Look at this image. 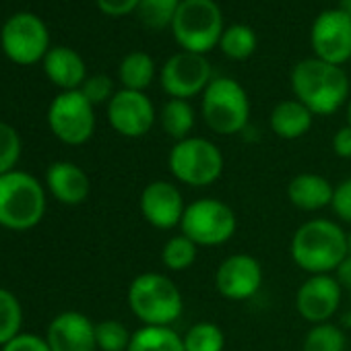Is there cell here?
I'll list each match as a JSON object with an SVG mask.
<instances>
[{"instance_id":"obj_12","label":"cell","mask_w":351,"mask_h":351,"mask_svg":"<svg viewBox=\"0 0 351 351\" xmlns=\"http://www.w3.org/2000/svg\"><path fill=\"white\" fill-rule=\"evenodd\" d=\"M310 44L316 58L343 66L351 60V17L339 9L322 11L312 25Z\"/></svg>"},{"instance_id":"obj_28","label":"cell","mask_w":351,"mask_h":351,"mask_svg":"<svg viewBox=\"0 0 351 351\" xmlns=\"http://www.w3.org/2000/svg\"><path fill=\"white\" fill-rule=\"evenodd\" d=\"M180 3L182 0H141L136 7V15L145 27L161 32L165 27H171Z\"/></svg>"},{"instance_id":"obj_44","label":"cell","mask_w":351,"mask_h":351,"mask_svg":"<svg viewBox=\"0 0 351 351\" xmlns=\"http://www.w3.org/2000/svg\"><path fill=\"white\" fill-rule=\"evenodd\" d=\"M0 351H3V349H0Z\"/></svg>"},{"instance_id":"obj_23","label":"cell","mask_w":351,"mask_h":351,"mask_svg":"<svg viewBox=\"0 0 351 351\" xmlns=\"http://www.w3.org/2000/svg\"><path fill=\"white\" fill-rule=\"evenodd\" d=\"M128 351H184V339L171 326H141L132 332Z\"/></svg>"},{"instance_id":"obj_6","label":"cell","mask_w":351,"mask_h":351,"mask_svg":"<svg viewBox=\"0 0 351 351\" xmlns=\"http://www.w3.org/2000/svg\"><path fill=\"white\" fill-rule=\"evenodd\" d=\"M173 40L182 52L207 54L219 46L223 15L215 0H182L171 23Z\"/></svg>"},{"instance_id":"obj_19","label":"cell","mask_w":351,"mask_h":351,"mask_svg":"<svg viewBox=\"0 0 351 351\" xmlns=\"http://www.w3.org/2000/svg\"><path fill=\"white\" fill-rule=\"evenodd\" d=\"M332 193H335V186L324 176L314 173V171H302L293 176L287 184L289 203L304 213H314L324 207H330Z\"/></svg>"},{"instance_id":"obj_17","label":"cell","mask_w":351,"mask_h":351,"mask_svg":"<svg viewBox=\"0 0 351 351\" xmlns=\"http://www.w3.org/2000/svg\"><path fill=\"white\" fill-rule=\"evenodd\" d=\"M46 341L52 351H97L95 324L89 316L77 310H66L54 316L48 324Z\"/></svg>"},{"instance_id":"obj_25","label":"cell","mask_w":351,"mask_h":351,"mask_svg":"<svg viewBox=\"0 0 351 351\" xmlns=\"http://www.w3.org/2000/svg\"><path fill=\"white\" fill-rule=\"evenodd\" d=\"M199 256V246L184 234L171 236L161 246V265L171 273H182L189 271Z\"/></svg>"},{"instance_id":"obj_26","label":"cell","mask_w":351,"mask_h":351,"mask_svg":"<svg viewBox=\"0 0 351 351\" xmlns=\"http://www.w3.org/2000/svg\"><path fill=\"white\" fill-rule=\"evenodd\" d=\"M347 335L332 322L312 324L302 341V351H345Z\"/></svg>"},{"instance_id":"obj_24","label":"cell","mask_w":351,"mask_h":351,"mask_svg":"<svg viewBox=\"0 0 351 351\" xmlns=\"http://www.w3.org/2000/svg\"><path fill=\"white\" fill-rule=\"evenodd\" d=\"M118 77L122 89L145 93V89L155 79V62L147 52H130L122 58L118 66Z\"/></svg>"},{"instance_id":"obj_41","label":"cell","mask_w":351,"mask_h":351,"mask_svg":"<svg viewBox=\"0 0 351 351\" xmlns=\"http://www.w3.org/2000/svg\"><path fill=\"white\" fill-rule=\"evenodd\" d=\"M345 324H349V326H351V314H347V318H345Z\"/></svg>"},{"instance_id":"obj_8","label":"cell","mask_w":351,"mask_h":351,"mask_svg":"<svg viewBox=\"0 0 351 351\" xmlns=\"http://www.w3.org/2000/svg\"><path fill=\"white\" fill-rule=\"evenodd\" d=\"M238 230L236 211L219 199H199L186 205L180 234L189 236L199 248L223 246Z\"/></svg>"},{"instance_id":"obj_40","label":"cell","mask_w":351,"mask_h":351,"mask_svg":"<svg viewBox=\"0 0 351 351\" xmlns=\"http://www.w3.org/2000/svg\"><path fill=\"white\" fill-rule=\"evenodd\" d=\"M347 124L351 126V99H349V104H347Z\"/></svg>"},{"instance_id":"obj_39","label":"cell","mask_w":351,"mask_h":351,"mask_svg":"<svg viewBox=\"0 0 351 351\" xmlns=\"http://www.w3.org/2000/svg\"><path fill=\"white\" fill-rule=\"evenodd\" d=\"M339 11H343L347 17H351V0H341V3H339Z\"/></svg>"},{"instance_id":"obj_22","label":"cell","mask_w":351,"mask_h":351,"mask_svg":"<svg viewBox=\"0 0 351 351\" xmlns=\"http://www.w3.org/2000/svg\"><path fill=\"white\" fill-rule=\"evenodd\" d=\"M159 124L167 136H171L176 143L189 138L195 124H197V114L186 99H167L161 110H159Z\"/></svg>"},{"instance_id":"obj_9","label":"cell","mask_w":351,"mask_h":351,"mask_svg":"<svg viewBox=\"0 0 351 351\" xmlns=\"http://www.w3.org/2000/svg\"><path fill=\"white\" fill-rule=\"evenodd\" d=\"M0 46L5 56L21 66L44 60L50 50V34L46 23L29 11L11 15L0 29Z\"/></svg>"},{"instance_id":"obj_36","label":"cell","mask_w":351,"mask_h":351,"mask_svg":"<svg viewBox=\"0 0 351 351\" xmlns=\"http://www.w3.org/2000/svg\"><path fill=\"white\" fill-rule=\"evenodd\" d=\"M141 0H95L97 9L108 17H126L136 11Z\"/></svg>"},{"instance_id":"obj_18","label":"cell","mask_w":351,"mask_h":351,"mask_svg":"<svg viewBox=\"0 0 351 351\" xmlns=\"http://www.w3.org/2000/svg\"><path fill=\"white\" fill-rule=\"evenodd\" d=\"M46 189L50 195L69 207L81 205L91 193L89 176L73 161H54L46 169Z\"/></svg>"},{"instance_id":"obj_14","label":"cell","mask_w":351,"mask_h":351,"mask_svg":"<svg viewBox=\"0 0 351 351\" xmlns=\"http://www.w3.org/2000/svg\"><path fill=\"white\" fill-rule=\"evenodd\" d=\"M155 118L153 101L143 91L120 89L108 104L110 126L126 138L145 136L153 128Z\"/></svg>"},{"instance_id":"obj_31","label":"cell","mask_w":351,"mask_h":351,"mask_svg":"<svg viewBox=\"0 0 351 351\" xmlns=\"http://www.w3.org/2000/svg\"><path fill=\"white\" fill-rule=\"evenodd\" d=\"M132 332L120 320L108 318L95 324V341L99 351H128Z\"/></svg>"},{"instance_id":"obj_33","label":"cell","mask_w":351,"mask_h":351,"mask_svg":"<svg viewBox=\"0 0 351 351\" xmlns=\"http://www.w3.org/2000/svg\"><path fill=\"white\" fill-rule=\"evenodd\" d=\"M81 93L93 104V106H99V104H110V99L114 97V81L108 77V75H93V77H87L83 87H81Z\"/></svg>"},{"instance_id":"obj_29","label":"cell","mask_w":351,"mask_h":351,"mask_svg":"<svg viewBox=\"0 0 351 351\" xmlns=\"http://www.w3.org/2000/svg\"><path fill=\"white\" fill-rule=\"evenodd\" d=\"M184 351H223L226 332L215 322H197L184 332Z\"/></svg>"},{"instance_id":"obj_2","label":"cell","mask_w":351,"mask_h":351,"mask_svg":"<svg viewBox=\"0 0 351 351\" xmlns=\"http://www.w3.org/2000/svg\"><path fill=\"white\" fill-rule=\"evenodd\" d=\"M291 91L314 116H330L349 99V77L337 64L306 58L291 71Z\"/></svg>"},{"instance_id":"obj_27","label":"cell","mask_w":351,"mask_h":351,"mask_svg":"<svg viewBox=\"0 0 351 351\" xmlns=\"http://www.w3.org/2000/svg\"><path fill=\"white\" fill-rule=\"evenodd\" d=\"M219 48L232 60H246L256 50V34L248 25H242V23L230 25L221 34Z\"/></svg>"},{"instance_id":"obj_34","label":"cell","mask_w":351,"mask_h":351,"mask_svg":"<svg viewBox=\"0 0 351 351\" xmlns=\"http://www.w3.org/2000/svg\"><path fill=\"white\" fill-rule=\"evenodd\" d=\"M330 209H332V213L341 221L351 223V176H349V178H345V180H341L335 186Z\"/></svg>"},{"instance_id":"obj_11","label":"cell","mask_w":351,"mask_h":351,"mask_svg":"<svg viewBox=\"0 0 351 351\" xmlns=\"http://www.w3.org/2000/svg\"><path fill=\"white\" fill-rule=\"evenodd\" d=\"M213 81V71L209 60L203 54L178 52L165 60L159 73L161 89L171 99H191L199 93H205Z\"/></svg>"},{"instance_id":"obj_32","label":"cell","mask_w":351,"mask_h":351,"mask_svg":"<svg viewBox=\"0 0 351 351\" xmlns=\"http://www.w3.org/2000/svg\"><path fill=\"white\" fill-rule=\"evenodd\" d=\"M21 157V136L9 124L0 120V176L15 169Z\"/></svg>"},{"instance_id":"obj_16","label":"cell","mask_w":351,"mask_h":351,"mask_svg":"<svg viewBox=\"0 0 351 351\" xmlns=\"http://www.w3.org/2000/svg\"><path fill=\"white\" fill-rule=\"evenodd\" d=\"M141 215L155 230L180 228L186 203L180 189L167 180H153L141 193Z\"/></svg>"},{"instance_id":"obj_5","label":"cell","mask_w":351,"mask_h":351,"mask_svg":"<svg viewBox=\"0 0 351 351\" xmlns=\"http://www.w3.org/2000/svg\"><path fill=\"white\" fill-rule=\"evenodd\" d=\"M167 167L176 182L191 189H207L221 178L226 159L213 141L189 136L173 143L167 155Z\"/></svg>"},{"instance_id":"obj_30","label":"cell","mask_w":351,"mask_h":351,"mask_svg":"<svg viewBox=\"0 0 351 351\" xmlns=\"http://www.w3.org/2000/svg\"><path fill=\"white\" fill-rule=\"evenodd\" d=\"M23 326V306L19 302V298L0 287V347L7 345L11 339H15Z\"/></svg>"},{"instance_id":"obj_1","label":"cell","mask_w":351,"mask_h":351,"mask_svg":"<svg viewBox=\"0 0 351 351\" xmlns=\"http://www.w3.org/2000/svg\"><path fill=\"white\" fill-rule=\"evenodd\" d=\"M289 254L308 275H332L349 254V234L332 219H308L293 232Z\"/></svg>"},{"instance_id":"obj_42","label":"cell","mask_w":351,"mask_h":351,"mask_svg":"<svg viewBox=\"0 0 351 351\" xmlns=\"http://www.w3.org/2000/svg\"><path fill=\"white\" fill-rule=\"evenodd\" d=\"M349 252H351V232H349Z\"/></svg>"},{"instance_id":"obj_7","label":"cell","mask_w":351,"mask_h":351,"mask_svg":"<svg viewBox=\"0 0 351 351\" xmlns=\"http://www.w3.org/2000/svg\"><path fill=\"white\" fill-rule=\"evenodd\" d=\"M205 124L223 136L238 134L248 126L250 99L246 89L230 77H213L201 101Z\"/></svg>"},{"instance_id":"obj_38","label":"cell","mask_w":351,"mask_h":351,"mask_svg":"<svg viewBox=\"0 0 351 351\" xmlns=\"http://www.w3.org/2000/svg\"><path fill=\"white\" fill-rule=\"evenodd\" d=\"M335 279L343 287V291H351V252L341 261V265L335 269Z\"/></svg>"},{"instance_id":"obj_4","label":"cell","mask_w":351,"mask_h":351,"mask_svg":"<svg viewBox=\"0 0 351 351\" xmlns=\"http://www.w3.org/2000/svg\"><path fill=\"white\" fill-rule=\"evenodd\" d=\"M46 189L36 176L13 169L0 176V228L27 232L46 215Z\"/></svg>"},{"instance_id":"obj_10","label":"cell","mask_w":351,"mask_h":351,"mask_svg":"<svg viewBox=\"0 0 351 351\" xmlns=\"http://www.w3.org/2000/svg\"><path fill=\"white\" fill-rule=\"evenodd\" d=\"M95 106L81 93L60 91L48 108V126L52 134L71 147L85 145L95 132Z\"/></svg>"},{"instance_id":"obj_3","label":"cell","mask_w":351,"mask_h":351,"mask_svg":"<svg viewBox=\"0 0 351 351\" xmlns=\"http://www.w3.org/2000/svg\"><path fill=\"white\" fill-rule=\"evenodd\" d=\"M130 312L143 326H171L184 312V298L180 287L163 273L136 275L126 291Z\"/></svg>"},{"instance_id":"obj_35","label":"cell","mask_w":351,"mask_h":351,"mask_svg":"<svg viewBox=\"0 0 351 351\" xmlns=\"http://www.w3.org/2000/svg\"><path fill=\"white\" fill-rule=\"evenodd\" d=\"M0 349L3 351H52L46 337H40L36 332H19L15 339H11Z\"/></svg>"},{"instance_id":"obj_21","label":"cell","mask_w":351,"mask_h":351,"mask_svg":"<svg viewBox=\"0 0 351 351\" xmlns=\"http://www.w3.org/2000/svg\"><path fill=\"white\" fill-rule=\"evenodd\" d=\"M312 122H314V114L298 99L279 101L273 108L271 118H269L271 130L283 141L302 138L312 128Z\"/></svg>"},{"instance_id":"obj_43","label":"cell","mask_w":351,"mask_h":351,"mask_svg":"<svg viewBox=\"0 0 351 351\" xmlns=\"http://www.w3.org/2000/svg\"><path fill=\"white\" fill-rule=\"evenodd\" d=\"M349 64H351V60H349Z\"/></svg>"},{"instance_id":"obj_13","label":"cell","mask_w":351,"mask_h":351,"mask_svg":"<svg viewBox=\"0 0 351 351\" xmlns=\"http://www.w3.org/2000/svg\"><path fill=\"white\" fill-rule=\"evenodd\" d=\"M263 265L246 252L230 254L215 271V287L219 295L232 302L254 298L263 287Z\"/></svg>"},{"instance_id":"obj_37","label":"cell","mask_w":351,"mask_h":351,"mask_svg":"<svg viewBox=\"0 0 351 351\" xmlns=\"http://www.w3.org/2000/svg\"><path fill=\"white\" fill-rule=\"evenodd\" d=\"M332 151L341 159H351V126H341L332 136Z\"/></svg>"},{"instance_id":"obj_15","label":"cell","mask_w":351,"mask_h":351,"mask_svg":"<svg viewBox=\"0 0 351 351\" xmlns=\"http://www.w3.org/2000/svg\"><path fill=\"white\" fill-rule=\"evenodd\" d=\"M343 300L335 275H310L295 291V310L310 324L330 322Z\"/></svg>"},{"instance_id":"obj_20","label":"cell","mask_w":351,"mask_h":351,"mask_svg":"<svg viewBox=\"0 0 351 351\" xmlns=\"http://www.w3.org/2000/svg\"><path fill=\"white\" fill-rule=\"evenodd\" d=\"M42 62H44L46 77L62 91L81 89L87 79L85 60L81 58L79 52H75L66 46L50 48Z\"/></svg>"}]
</instances>
